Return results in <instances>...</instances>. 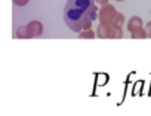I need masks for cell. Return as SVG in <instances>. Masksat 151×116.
I'll use <instances>...</instances> for the list:
<instances>
[{
	"label": "cell",
	"instance_id": "cell-8",
	"mask_svg": "<svg viewBox=\"0 0 151 116\" xmlns=\"http://www.w3.org/2000/svg\"><path fill=\"white\" fill-rule=\"evenodd\" d=\"M79 37L80 39H93L95 37V33L92 30H82L79 33Z\"/></svg>",
	"mask_w": 151,
	"mask_h": 116
},
{
	"label": "cell",
	"instance_id": "cell-7",
	"mask_svg": "<svg viewBox=\"0 0 151 116\" xmlns=\"http://www.w3.org/2000/svg\"><path fill=\"white\" fill-rule=\"evenodd\" d=\"M123 24H124V15L120 14V12H117L116 17H114V20H113V24H111V25H114V27H122Z\"/></svg>",
	"mask_w": 151,
	"mask_h": 116
},
{
	"label": "cell",
	"instance_id": "cell-2",
	"mask_svg": "<svg viewBox=\"0 0 151 116\" xmlns=\"http://www.w3.org/2000/svg\"><path fill=\"white\" fill-rule=\"evenodd\" d=\"M116 14H117V11H116V8L113 6V5H104L101 9H99V15H98V18H99V22L101 24H105V25H111L113 24V20H114V17H116Z\"/></svg>",
	"mask_w": 151,
	"mask_h": 116
},
{
	"label": "cell",
	"instance_id": "cell-4",
	"mask_svg": "<svg viewBox=\"0 0 151 116\" xmlns=\"http://www.w3.org/2000/svg\"><path fill=\"white\" fill-rule=\"evenodd\" d=\"M96 36L101 37V39H111V37H113V25L101 24V25L96 28Z\"/></svg>",
	"mask_w": 151,
	"mask_h": 116
},
{
	"label": "cell",
	"instance_id": "cell-1",
	"mask_svg": "<svg viewBox=\"0 0 151 116\" xmlns=\"http://www.w3.org/2000/svg\"><path fill=\"white\" fill-rule=\"evenodd\" d=\"M95 2L96 0H67L64 21L71 31L80 33L82 30H91L92 22L99 15Z\"/></svg>",
	"mask_w": 151,
	"mask_h": 116
},
{
	"label": "cell",
	"instance_id": "cell-11",
	"mask_svg": "<svg viewBox=\"0 0 151 116\" xmlns=\"http://www.w3.org/2000/svg\"><path fill=\"white\" fill-rule=\"evenodd\" d=\"M28 2H30V0H14V3H15L17 6H25Z\"/></svg>",
	"mask_w": 151,
	"mask_h": 116
},
{
	"label": "cell",
	"instance_id": "cell-12",
	"mask_svg": "<svg viewBox=\"0 0 151 116\" xmlns=\"http://www.w3.org/2000/svg\"><path fill=\"white\" fill-rule=\"evenodd\" d=\"M145 30H147V33H148V37H151V21L145 25Z\"/></svg>",
	"mask_w": 151,
	"mask_h": 116
},
{
	"label": "cell",
	"instance_id": "cell-13",
	"mask_svg": "<svg viewBox=\"0 0 151 116\" xmlns=\"http://www.w3.org/2000/svg\"><path fill=\"white\" fill-rule=\"evenodd\" d=\"M108 2H110V0H96V3H99L101 6H104V5H108Z\"/></svg>",
	"mask_w": 151,
	"mask_h": 116
},
{
	"label": "cell",
	"instance_id": "cell-5",
	"mask_svg": "<svg viewBox=\"0 0 151 116\" xmlns=\"http://www.w3.org/2000/svg\"><path fill=\"white\" fill-rule=\"evenodd\" d=\"M144 24H142V20L139 18V17H132L129 21H127V30H129V33H133L135 30H138V28H141Z\"/></svg>",
	"mask_w": 151,
	"mask_h": 116
},
{
	"label": "cell",
	"instance_id": "cell-6",
	"mask_svg": "<svg viewBox=\"0 0 151 116\" xmlns=\"http://www.w3.org/2000/svg\"><path fill=\"white\" fill-rule=\"evenodd\" d=\"M130 34H132V39H147V37H148V33H147V30H145L144 27L135 30V31L130 33Z\"/></svg>",
	"mask_w": 151,
	"mask_h": 116
},
{
	"label": "cell",
	"instance_id": "cell-9",
	"mask_svg": "<svg viewBox=\"0 0 151 116\" xmlns=\"http://www.w3.org/2000/svg\"><path fill=\"white\" fill-rule=\"evenodd\" d=\"M120 37H123V30H122V27H114V25H113V37H111V39H120Z\"/></svg>",
	"mask_w": 151,
	"mask_h": 116
},
{
	"label": "cell",
	"instance_id": "cell-10",
	"mask_svg": "<svg viewBox=\"0 0 151 116\" xmlns=\"http://www.w3.org/2000/svg\"><path fill=\"white\" fill-rule=\"evenodd\" d=\"M17 36H18L19 39H28V36H27V28H25V27H19V28L17 30Z\"/></svg>",
	"mask_w": 151,
	"mask_h": 116
},
{
	"label": "cell",
	"instance_id": "cell-3",
	"mask_svg": "<svg viewBox=\"0 0 151 116\" xmlns=\"http://www.w3.org/2000/svg\"><path fill=\"white\" fill-rule=\"evenodd\" d=\"M25 28H27V36H28V39H31V37H40L42 33H43V25H42V22H39V21H31V22H28V24L25 25Z\"/></svg>",
	"mask_w": 151,
	"mask_h": 116
},
{
	"label": "cell",
	"instance_id": "cell-14",
	"mask_svg": "<svg viewBox=\"0 0 151 116\" xmlns=\"http://www.w3.org/2000/svg\"><path fill=\"white\" fill-rule=\"evenodd\" d=\"M117 2H123V0H117Z\"/></svg>",
	"mask_w": 151,
	"mask_h": 116
}]
</instances>
